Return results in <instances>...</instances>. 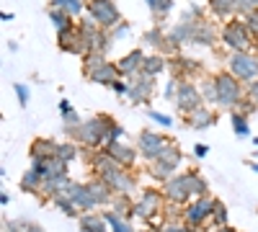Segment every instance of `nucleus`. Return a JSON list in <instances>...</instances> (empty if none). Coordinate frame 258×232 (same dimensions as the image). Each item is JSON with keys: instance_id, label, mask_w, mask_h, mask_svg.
I'll list each match as a JSON object with an SVG mask.
<instances>
[{"instance_id": "obj_1", "label": "nucleus", "mask_w": 258, "mask_h": 232, "mask_svg": "<svg viewBox=\"0 0 258 232\" xmlns=\"http://www.w3.org/2000/svg\"><path fill=\"white\" fill-rule=\"evenodd\" d=\"M114 121L106 119V116H93L88 121H83L80 126H70L68 134H75V139H80L85 147H98L106 139V132Z\"/></svg>"}, {"instance_id": "obj_2", "label": "nucleus", "mask_w": 258, "mask_h": 232, "mask_svg": "<svg viewBox=\"0 0 258 232\" xmlns=\"http://www.w3.org/2000/svg\"><path fill=\"white\" fill-rule=\"evenodd\" d=\"M119 67L111 65V62H106L103 54H88V59H85V78L98 83V86H111L114 80H119Z\"/></svg>"}, {"instance_id": "obj_3", "label": "nucleus", "mask_w": 258, "mask_h": 232, "mask_svg": "<svg viewBox=\"0 0 258 232\" xmlns=\"http://www.w3.org/2000/svg\"><path fill=\"white\" fill-rule=\"evenodd\" d=\"M217 83V103L225 109H235L243 101V91H240V80L232 72H220L214 78Z\"/></svg>"}, {"instance_id": "obj_4", "label": "nucleus", "mask_w": 258, "mask_h": 232, "mask_svg": "<svg viewBox=\"0 0 258 232\" xmlns=\"http://www.w3.org/2000/svg\"><path fill=\"white\" fill-rule=\"evenodd\" d=\"M88 13L91 18L96 21L98 26H116L121 16H119V8L114 6V0H88Z\"/></svg>"}, {"instance_id": "obj_5", "label": "nucleus", "mask_w": 258, "mask_h": 232, "mask_svg": "<svg viewBox=\"0 0 258 232\" xmlns=\"http://www.w3.org/2000/svg\"><path fill=\"white\" fill-rule=\"evenodd\" d=\"M230 72L238 80H248L253 83L258 78V57L248 54V52H235L230 59Z\"/></svg>"}, {"instance_id": "obj_6", "label": "nucleus", "mask_w": 258, "mask_h": 232, "mask_svg": "<svg viewBox=\"0 0 258 232\" xmlns=\"http://www.w3.org/2000/svg\"><path fill=\"white\" fill-rule=\"evenodd\" d=\"M181 163V152L178 144H165V150L160 152L158 160H153V176L155 178H170V173H176V168Z\"/></svg>"}, {"instance_id": "obj_7", "label": "nucleus", "mask_w": 258, "mask_h": 232, "mask_svg": "<svg viewBox=\"0 0 258 232\" xmlns=\"http://www.w3.org/2000/svg\"><path fill=\"white\" fill-rule=\"evenodd\" d=\"M250 29H245V24H240V21H232V24H227L222 29V41L235 49V52H245L250 47Z\"/></svg>"}, {"instance_id": "obj_8", "label": "nucleus", "mask_w": 258, "mask_h": 232, "mask_svg": "<svg viewBox=\"0 0 258 232\" xmlns=\"http://www.w3.org/2000/svg\"><path fill=\"white\" fill-rule=\"evenodd\" d=\"M165 144H168V139L163 134H158V132H142L140 139H137V152H142L147 160H158L160 152L165 150Z\"/></svg>"}, {"instance_id": "obj_9", "label": "nucleus", "mask_w": 258, "mask_h": 232, "mask_svg": "<svg viewBox=\"0 0 258 232\" xmlns=\"http://www.w3.org/2000/svg\"><path fill=\"white\" fill-rule=\"evenodd\" d=\"M199 103H202V93L197 86H191V83H181V91L176 96V106L181 111H194V109H199Z\"/></svg>"}, {"instance_id": "obj_10", "label": "nucleus", "mask_w": 258, "mask_h": 232, "mask_svg": "<svg viewBox=\"0 0 258 232\" xmlns=\"http://www.w3.org/2000/svg\"><path fill=\"white\" fill-rule=\"evenodd\" d=\"M165 194L173 199V201H186L188 196H194L191 194V178H188V173L186 176H176V178H168Z\"/></svg>"}, {"instance_id": "obj_11", "label": "nucleus", "mask_w": 258, "mask_h": 232, "mask_svg": "<svg viewBox=\"0 0 258 232\" xmlns=\"http://www.w3.org/2000/svg\"><path fill=\"white\" fill-rule=\"evenodd\" d=\"M155 88V78H147V75H137L135 78V86H129V101L132 103H145L150 98V93H153Z\"/></svg>"}, {"instance_id": "obj_12", "label": "nucleus", "mask_w": 258, "mask_h": 232, "mask_svg": "<svg viewBox=\"0 0 258 232\" xmlns=\"http://www.w3.org/2000/svg\"><path fill=\"white\" fill-rule=\"evenodd\" d=\"M68 196L80 209H93L98 204L96 196H93V191H91V186H83V183H68Z\"/></svg>"}, {"instance_id": "obj_13", "label": "nucleus", "mask_w": 258, "mask_h": 232, "mask_svg": "<svg viewBox=\"0 0 258 232\" xmlns=\"http://www.w3.org/2000/svg\"><path fill=\"white\" fill-rule=\"evenodd\" d=\"M145 57L147 54L142 49H135V52H129L126 57H121L116 62V67H119L121 75H140L142 72V65H145Z\"/></svg>"}, {"instance_id": "obj_14", "label": "nucleus", "mask_w": 258, "mask_h": 232, "mask_svg": "<svg viewBox=\"0 0 258 232\" xmlns=\"http://www.w3.org/2000/svg\"><path fill=\"white\" fill-rule=\"evenodd\" d=\"M101 178H103L106 183H109V186L114 188V191H129V188L135 186V181L129 178L126 173H121L116 165H111L109 171H103V173H101Z\"/></svg>"}, {"instance_id": "obj_15", "label": "nucleus", "mask_w": 258, "mask_h": 232, "mask_svg": "<svg viewBox=\"0 0 258 232\" xmlns=\"http://www.w3.org/2000/svg\"><path fill=\"white\" fill-rule=\"evenodd\" d=\"M109 152L119 165H132L135 160H137V152L132 150V147H126V144H119V142H109Z\"/></svg>"}, {"instance_id": "obj_16", "label": "nucleus", "mask_w": 258, "mask_h": 232, "mask_svg": "<svg viewBox=\"0 0 258 232\" xmlns=\"http://www.w3.org/2000/svg\"><path fill=\"white\" fill-rule=\"evenodd\" d=\"M214 209V201H209V199H199L194 206H188V212H186V219L191 222V224H202L204 219H207V214Z\"/></svg>"}, {"instance_id": "obj_17", "label": "nucleus", "mask_w": 258, "mask_h": 232, "mask_svg": "<svg viewBox=\"0 0 258 232\" xmlns=\"http://www.w3.org/2000/svg\"><path fill=\"white\" fill-rule=\"evenodd\" d=\"M214 121H217V116H214V111L209 109H194L188 111V126H194V129H207V126H212Z\"/></svg>"}, {"instance_id": "obj_18", "label": "nucleus", "mask_w": 258, "mask_h": 232, "mask_svg": "<svg viewBox=\"0 0 258 232\" xmlns=\"http://www.w3.org/2000/svg\"><path fill=\"white\" fill-rule=\"evenodd\" d=\"M155 209H158V194L155 191H147L142 196V201H137L132 206V214L137 217H150V214H155Z\"/></svg>"}, {"instance_id": "obj_19", "label": "nucleus", "mask_w": 258, "mask_h": 232, "mask_svg": "<svg viewBox=\"0 0 258 232\" xmlns=\"http://www.w3.org/2000/svg\"><path fill=\"white\" fill-rule=\"evenodd\" d=\"M191 41L194 44H214V29L209 24H194V34H191Z\"/></svg>"}, {"instance_id": "obj_20", "label": "nucleus", "mask_w": 258, "mask_h": 232, "mask_svg": "<svg viewBox=\"0 0 258 232\" xmlns=\"http://www.w3.org/2000/svg\"><path fill=\"white\" fill-rule=\"evenodd\" d=\"M165 70V59L160 54H153V57H145V65H142V72L140 75H147V78H158V72Z\"/></svg>"}, {"instance_id": "obj_21", "label": "nucleus", "mask_w": 258, "mask_h": 232, "mask_svg": "<svg viewBox=\"0 0 258 232\" xmlns=\"http://www.w3.org/2000/svg\"><path fill=\"white\" fill-rule=\"evenodd\" d=\"M57 147L59 144H54L52 139H36L31 144V152H34V158H54L57 155Z\"/></svg>"}, {"instance_id": "obj_22", "label": "nucleus", "mask_w": 258, "mask_h": 232, "mask_svg": "<svg viewBox=\"0 0 258 232\" xmlns=\"http://www.w3.org/2000/svg\"><path fill=\"white\" fill-rule=\"evenodd\" d=\"M88 186H91V191H93V196H96V201H98V204H106V201L111 199V191H114V188H111L109 183H106L103 178H101V181H96V183H88Z\"/></svg>"}, {"instance_id": "obj_23", "label": "nucleus", "mask_w": 258, "mask_h": 232, "mask_svg": "<svg viewBox=\"0 0 258 232\" xmlns=\"http://www.w3.org/2000/svg\"><path fill=\"white\" fill-rule=\"evenodd\" d=\"M209 8L217 16H230L232 11H238V0H209Z\"/></svg>"}, {"instance_id": "obj_24", "label": "nucleus", "mask_w": 258, "mask_h": 232, "mask_svg": "<svg viewBox=\"0 0 258 232\" xmlns=\"http://www.w3.org/2000/svg\"><path fill=\"white\" fill-rule=\"evenodd\" d=\"M49 18H52V24L57 26V31L73 26V16L64 13V11H59V8H49Z\"/></svg>"}, {"instance_id": "obj_25", "label": "nucleus", "mask_w": 258, "mask_h": 232, "mask_svg": "<svg viewBox=\"0 0 258 232\" xmlns=\"http://www.w3.org/2000/svg\"><path fill=\"white\" fill-rule=\"evenodd\" d=\"M49 8H59V11L70 13V16H78L83 11V0H52Z\"/></svg>"}, {"instance_id": "obj_26", "label": "nucleus", "mask_w": 258, "mask_h": 232, "mask_svg": "<svg viewBox=\"0 0 258 232\" xmlns=\"http://www.w3.org/2000/svg\"><path fill=\"white\" fill-rule=\"evenodd\" d=\"M232 129H235V134L238 137H248L250 134V126H248V121H245V114H240V111H232Z\"/></svg>"}, {"instance_id": "obj_27", "label": "nucleus", "mask_w": 258, "mask_h": 232, "mask_svg": "<svg viewBox=\"0 0 258 232\" xmlns=\"http://www.w3.org/2000/svg\"><path fill=\"white\" fill-rule=\"evenodd\" d=\"M41 181H44V176H41V171H39V168L34 165L31 171L24 176V181H21V188H24V191H29V188H36Z\"/></svg>"}, {"instance_id": "obj_28", "label": "nucleus", "mask_w": 258, "mask_h": 232, "mask_svg": "<svg viewBox=\"0 0 258 232\" xmlns=\"http://www.w3.org/2000/svg\"><path fill=\"white\" fill-rule=\"evenodd\" d=\"M145 44H150V47H158V49H165V36H163V31L160 29H153V31H147L145 34Z\"/></svg>"}, {"instance_id": "obj_29", "label": "nucleus", "mask_w": 258, "mask_h": 232, "mask_svg": "<svg viewBox=\"0 0 258 232\" xmlns=\"http://www.w3.org/2000/svg\"><path fill=\"white\" fill-rule=\"evenodd\" d=\"M103 222H106V219H103ZM103 222H101L98 217H83V219H80L83 232H106V229H103Z\"/></svg>"}, {"instance_id": "obj_30", "label": "nucleus", "mask_w": 258, "mask_h": 232, "mask_svg": "<svg viewBox=\"0 0 258 232\" xmlns=\"http://www.w3.org/2000/svg\"><path fill=\"white\" fill-rule=\"evenodd\" d=\"M202 98H207V101H212V103H217V83H214V78L207 80L204 86H202Z\"/></svg>"}, {"instance_id": "obj_31", "label": "nucleus", "mask_w": 258, "mask_h": 232, "mask_svg": "<svg viewBox=\"0 0 258 232\" xmlns=\"http://www.w3.org/2000/svg\"><path fill=\"white\" fill-rule=\"evenodd\" d=\"M103 219L111 224V229H114V232H129V224H126V222H121V219L116 217V212H109Z\"/></svg>"}, {"instance_id": "obj_32", "label": "nucleus", "mask_w": 258, "mask_h": 232, "mask_svg": "<svg viewBox=\"0 0 258 232\" xmlns=\"http://www.w3.org/2000/svg\"><path fill=\"white\" fill-rule=\"evenodd\" d=\"M75 155H78V150H75V144H59V147H57V158H62L64 163H70V160H75Z\"/></svg>"}, {"instance_id": "obj_33", "label": "nucleus", "mask_w": 258, "mask_h": 232, "mask_svg": "<svg viewBox=\"0 0 258 232\" xmlns=\"http://www.w3.org/2000/svg\"><path fill=\"white\" fill-rule=\"evenodd\" d=\"M188 178H191V194H197V196H204L207 194V183L197 176V173H188Z\"/></svg>"}, {"instance_id": "obj_34", "label": "nucleus", "mask_w": 258, "mask_h": 232, "mask_svg": "<svg viewBox=\"0 0 258 232\" xmlns=\"http://www.w3.org/2000/svg\"><path fill=\"white\" fill-rule=\"evenodd\" d=\"M178 91H181V83H178L176 78H170V80H168V86H165V98H168V101H176Z\"/></svg>"}, {"instance_id": "obj_35", "label": "nucleus", "mask_w": 258, "mask_h": 232, "mask_svg": "<svg viewBox=\"0 0 258 232\" xmlns=\"http://www.w3.org/2000/svg\"><path fill=\"white\" fill-rule=\"evenodd\" d=\"M129 34V24H124V21H119V24L114 26V31H111V41H119V39H124Z\"/></svg>"}, {"instance_id": "obj_36", "label": "nucleus", "mask_w": 258, "mask_h": 232, "mask_svg": "<svg viewBox=\"0 0 258 232\" xmlns=\"http://www.w3.org/2000/svg\"><path fill=\"white\" fill-rule=\"evenodd\" d=\"M16 96H18V103H21V106H26V103H29V88L24 86V83H16Z\"/></svg>"}, {"instance_id": "obj_37", "label": "nucleus", "mask_w": 258, "mask_h": 232, "mask_svg": "<svg viewBox=\"0 0 258 232\" xmlns=\"http://www.w3.org/2000/svg\"><path fill=\"white\" fill-rule=\"evenodd\" d=\"M121 134H124L121 126H119V124H111V126H109V132H106V142H119Z\"/></svg>"}, {"instance_id": "obj_38", "label": "nucleus", "mask_w": 258, "mask_h": 232, "mask_svg": "<svg viewBox=\"0 0 258 232\" xmlns=\"http://www.w3.org/2000/svg\"><path fill=\"white\" fill-rule=\"evenodd\" d=\"M147 116L153 119L155 124H160V126H170V124H173V119H170V116H165V114H158V111H147Z\"/></svg>"}, {"instance_id": "obj_39", "label": "nucleus", "mask_w": 258, "mask_h": 232, "mask_svg": "<svg viewBox=\"0 0 258 232\" xmlns=\"http://www.w3.org/2000/svg\"><path fill=\"white\" fill-rule=\"evenodd\" d=\"M170 8H173V0H158V6L153 8V13H158V16H168Z\"/></svg>"}, {"instance_id": "obj_40", "label": "nucleus", "mask_w": 258, "mask_h": 232, "mask_svg": "<svg viewBox=\"0 0 258 232\" xmlns=\"http://www.w3.org/2000/svg\"><path fill=\"white\" fill-rule=\"evenodd\" d=\"M212 214H214V219H217V224H225L227 222V214H225V206L217 201L214 204V209H212Z\"/></svg>"}, {"instance_id": "obj_41", "label": "nucleus", "mask_w": 258, "mask_h": 232, "mask_svg": "<svg viewBox=\"0 0 258 232\" xmlns=\"http://www.w3.org/2000/svg\"><path fill=\"white\" fill-rule=\"evenodd\" d=\"M109 88H111V91H114L116 96H126V93H129V88L124 86V83H121V80H114V83H111V86H109Z\"/></svg>"}, {"instance_id": "obj_42", "label": "nucleus", "mask_w": 258, "mask_h": 232, "mask_svg": "<svg viewBox=\"0 0 258 232\" xmlns=\"http://www.w3.org/2000/svg\"><path fill=\"white\" fill-rule=\"evenodd\" d=\"M248 101H253L255 106H258V78L250 83V88H248Z\"/></svg>"}, {"instance_id": "obj_43", "label": "nucleus", "mask_w": 258, "mask_h": 232, "mask_svg": "<svg viewBox=\"0 0 258 232\" xmlns=\"http://www.w3.org/2000/svg\"><path fill=\"white\" fill-rule=\"evenodd\" d=\"M194 155L204 158V155H207V144H194Z\"/></svg>"}, {"instance_id": "obj_44", "label": "nucleus", "mask_w": 258, "mask_h": 232, "mask_svg": "<svg viewBox=\"0 0 258 232\" xmlns=\"http://www.w3.org/2000/svg\"><path fill=\"white\" fill-rule=\"evenodd\" d=\"M73 106H70V101H59V111L64 114V111H70Z\"/></svg>"}, {"instance_id": "obj_45", "label": "nucleus", "mask_w": 258, "mask_h": 232, "mask_svg": "<svg viewBox=\"0 0 258 232\" xmlns=\"http://www.w3.org/2000/svg\"><path fill=\"white\" fill-rule=\"evenodd\" d=\"M26 232H41V227H36V224H29V227H26Z\"/></svg>"}, {"instance_id": "obj_46", "label": "nucleus", "mask_w": 258, "mask_h": 232, "mask_svg": "<svg viewBox=\"0 0 258 232\" xmlns=\"http://www.w3.org/2000/svg\"><path fill=\"white\" fill-rule=\"evenodd\" d=\"M165 232H186V229H181V227H165Z\"/></svg>"}, {"instance_id": "obj_47", "label": "nucleus", "mask_w": 258, "mask_h": 232, "mask_svg": "<svg viewBox=\"0 0 258 232\" xmlns=\"http://www.w3.org/2000/svg\"><path fill=\"white\" fill-rule=\"evenodd\" d=\"M250 168H253V171L258 173V163H250Z\"/></svg>"}, {"instance_id": "obj_48", "label": "nucleus", "mask_w": 258, "mask_h": 232, "mask_svg": "<svg viewBox=\"0 0 258 232\" xmlns=\"http://www.w3.org/2000/svg\"><path fill=\"white\" fill-rule=\"evenodd\" d=\"M220 232H235V229H230V227H222V229H220Z\"/></svg>"}]
</instances>
